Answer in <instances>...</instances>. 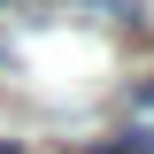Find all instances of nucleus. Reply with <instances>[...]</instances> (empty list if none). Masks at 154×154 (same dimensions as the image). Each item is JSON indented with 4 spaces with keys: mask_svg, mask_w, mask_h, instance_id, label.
<instances>
[{
    "mask_svg": "<svg viewBox=\"0 0 154 154\" xmlns=\"http://www.w3.org/2000/svg\"><path fill=\"white\" fill-rule=\"evenodd\" d=\"M139 100H146V108H154V77H146V85H139Z\"/></svg>",
    "mask_w": 154,
    "mask_h": 154,
    "instance_id": "nucleus-4",
    "label": "nucleus"
},
{
    "mask_svg": "<svg viewBox=\"0 0 154 154\" xmlns=\"http://www.w3.org/2000/svg\"><path fill=\"white\" fill-rule=\"evenodd\" d=\"M0 77H16V38L0 31Z\"/></svg>",
    "mask_w": 154,
    "mask_h": 154,
    "instance_id": "nucleus-3",
    "label": "nucleus"
},
{
    "mask_svg": "<svg viewBox=\"0 0 154 154\" xmlns=\"http://www.w3.org/2000/svg\"><path fill=\"white\" fill-rule=\"evenodd\" d=\"M77 8H93V16H116V23H131V16H139L131 0H77Z\"/></svg>",
    "mask_w": 154,
    "mask_h": 154,
    "instance_id": "nucleus-2",
    "label": "nucleus"
},
{
    "mask_svg": "<svg viewBox=\"0 0 154 154\" xmlns=\"http://www.w3.org/2000/svg\"><path fill=\"white\" fill-rule=\"evenodd\" d=\"M0 154H23V146H16V139H0Z\"/></svg>",
    "mask_w": 154,
    "mask_h": 154,
    "instance_id": "nucleus-5",
    "label": "nucleus"
},
{
    "mask_svg": "<svg viewBox=\"0 0 154 154\" xmlns=\"http://www.w3.org/2000/svg\"><path fill=\"white\" fill-rule=\"evenodd\" d=\"M85 154H154V131H146V123H131V131H116L108 146H85Z\"/></svg>",
    "mask_w": 154,
    "mask_h": 154,
    "instance_id": "nucleus-1",
    "label": "nucleus"
}]
</instances>
